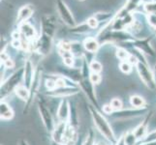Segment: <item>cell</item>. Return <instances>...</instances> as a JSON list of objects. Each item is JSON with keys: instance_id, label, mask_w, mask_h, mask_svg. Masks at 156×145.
<instances>
[{"instance_id": "17", "label": "cell", "mask_w": 156, "mask_h": 145, "mask_svg": "<svg viewBox=\"0 0 156 145\" xmlns=\"http://www.w3.org/2000/svg\"><path fill=\"white\" fill-rule=\"evenodd\" d=\"M0 109H1V118L4 120H9V119H12L13 116H14V112L13 109H11V106L2 102L1 105H0Z\"/></svg>"}, {"instance_id": "37", "label": "cell", "mask_w": 156, "mask_h": 145, "mask_svg": "<svg viewBox=\"0 0 156 145\" xmlns=\"http://www.w3.org/2000/svg\"><path fill=\"white\" fill-rule=\"evenodd\" d=\"M116 145H127L126 144V142H125V138H124V136H122L119 140H118V142L116 143Z\"/></svg>"}, {"instance_id": "40", "label": "cell", "mask_w": 156, "mask_h": 145, "mask_svg": "<svg viewBox=\"0 0 156 145\" xmlns=\"http://www.w3.org/2000/svg\"><path fill=\"white\" fill-rule=\"evenodd\" d=\"M153 76H154L155 81H156V66H155V68H154V73H153Z\"/></svg>"}, {"instance_id": "29", "label": "cell", "mask_w": 156, "mask_h": 145, "mask_svg": "<svg viewBox=\"0 0 156 145\" xmlns=\"http://www.w3.org/2000/svg\"><path fill=\"white\" fill-rule=\"evenodd\" d=\"M89 80L92 84H98L101 81V76L97 73H91L89 76Z\"/></svg>"}, {"instance_id": "3", "label": "cell", "mask_w": 156, "mask_h": 145, "mask_svg": "<svg viewBox=\"0 0 156 145\" xmlns=\"http://www.w3.org/2000/svg\"><path fill=\"white\" fill-rule=\"evenodd\" d=\"M137 70L138 73L141 77L142 80L144 81V83L147 85V86L152 91L156 90V81L153 74L151 73V71L149 70V68L147 67V65L146 63L143 62H138L137 64Z\"/></svg>"}, {"instance_id": "30", "label": "cell", "mask_w": 156, "mask_h": 145, "mask_svg": "<svg viewBox=\"0 0 156 145\" xmlns=\"http://www.w3.org/2000/svg\"><path fill=\"white\" fill-rule=\"evenodd\" d=\"M98 19H96L95 17H92V18H89L88 19H87V25L89 26L90 28H96L97 27V25H98Z\"/></svg>"}, {"instance_id": "6", "label": "cell", "mask_w": 156, "mask_h": 145, "mask_svg": "<svg viewBox=\"0 0 156 145\" xmlns=\"http://www.w3.org/2000/svg\"><path fill=\"white\" fill-rule=\"evenodd\" d=\"M52 46V41L51 37L43 33L42 37L38 40V42L36 43V47L38 48V52L41 54H48L51 51V48Z\"/></svg>"}, {"instance_id": "21", "label": "cell", "mask_w": 156, "mask_h": 145, "mask_svg": "<svg viewBox=\"0 0 156 145\" xmlns=\"http://www.w3.org/2000/svg\"><path fill=\"white\" fill-rule=\"evenodd\" d=\"M130 104L135 109H142V107H144V105H146V100L139 95H134L131 96L130 98Z\"/></svg>"}, {"instance_id": "13", "label": "cell", "mask_w": 156, "mask_h": 145, "mask_svg": "<svg viewBox=\"0 0 156 145\" xmlns=\"http://www.w3.org/2000/svg\"><path fill=\"white\" fill-rule=\"evenodd\" d=\"M82 88L84 91V93L87 95V97L90 99V101H92V103L97 105V101H96V97H95V92L93 89V85L91 83L89 79H84L83 81H82Z\"/></svg>"}, {"instance_id": "36", "label": "cell", "mask_w": 156, "mask_h": 145, "mask_svg": "<svg viewBox=\"0 0 156 145\" xmlns=\"http://www.w3.org/2000/svg\"><path fill=\"white\" fill-rule=\"evenodd\" d=\"M112 110H114V109H112V106H111L110 105H105V106L103 107V111L105 112V113H107V114H111Z\"/></svg>"}, {"instance_id": "23", "label": "cell", "mask_w": 156, "mask_h": 145, "mask_svg": "<svg viewBox=\"0 0 156 145\" xmlns=\"http://www.w3.org/2000/svg\"><path fill=\"white\" fill-rule=\"evenodd\" d=\"M110 105L112 106V109H114V110L119 111V110L122 109V107H123V103H122L121 99H119V98H114V99H112V100H111V102H110Z\"/></svg>"}, {"instance_id": "24", "label": "cell", "mask_w": 156, "mask_h": 145, "mask_svg": "<svg viewBox=\"0 0 156 145\" xmlns=\"http://www.w3.org/2000/svg\"><path fill=\"white\" fill-rule=\"evenodd\" d=\"M89 69L91 70V72L92 73H97L99 74L100 72H102V70H103V65L97 60H94L90 63L89 65Z\"/></svg>"}, {"instance_id": "38", "label": "cell", "mask_w": 156, "mask_h": 145, "mask_svg": "<svg viewBox=\"0 0 156 145\" xmlns=\"http://www.w3.org/2000/svg\"><path fill=\"white\" fill-rule=\"evenodd\" d=\"M19 145H28V143L26 140H24V139H21V140H20V142H19Z\"/></svg>"}, {"instance_id": "31", "label": "cell", "mask_w": 156, "mask_h": 145, "mask_svg": "<svg viewBox=\"0 0 156 145\" xmlns=\"http://www.w3.org/2000/svg\"><path fill=\"white\" fill-rule=\"evenodd\" d=\"M146 142H151V141H156V130L152 131L151 133H149L147 135L146 138H144Z\"/></svg>"}, {"instance_id": "25", "label": "cell", "mask_w": 156, "mask_h": 145, "mask_svg": "<svg viewBox=\"0 0 156 145\" xmlns=\"http://www.w3.org/2000/svg\"><path fill=\"white\" fill-rule=\"evenodd\" d=\"M144 10L148 15H156V2L152 1L144 4Z\"/></svg>"}, {"instance_id": "20", "label": "cell", "mask_w": 156, "mask_h": 145, "mask_svg": "<svg viewBox=\"0 0 156 145\" xmlns=\"http://www.w3.org/2000/svg\"><path fill=\"white\" fill-rule=\"evenodd\" d=\"M16 94L19 97L20 100L23 101H27L30 97V91L29 89L26 87V86H23V85H20L17 88H16Z\"/></svg>"}, {"instance_id": "28", "label": "cell", "mask_w": 156, "mask_h": 145, "mask_svg": "<svg viewBox=\"0 0 156 145\" xmlns=\"http://www.w3.org/2000/svg\"><path fill=\"white\" fill-rule=\"evenodd\" d=\"M124 138H125V142H126L127 145H134V143H135V140L137 139V137L135 136V135H134V133H126Z\"/></svg>"}, {"instance_id": "7", "label": "cell", "mask_w": 156, "mask_h": 145, "mask_svg": "<svg viewBox=\"0 0 156 145\" xmlns=\"http://www.w3.org/2000/svg\"><path fill=\"white\" fill-rule=\"evenodd\" d=\"M42 27L43 33L52 37L55 32V22L53 17H51V16H44L42 19Z\"/></svg>"}, {"instance_id": "14", "label": "cell", "mask_w": 156, "mask_h": 145, "mask_svg": "<svg viewBox=\"0 0 156 145\" xmlns=\"http://www.w3.org/2000/svg\"><path fill=\"white\" fill-rule=\"evenodd\" d=\"M70 110H71V109H70L68 102L66 100L62 101L61 104L59 105V106H58V109H57L58 118L61 121H65L66 122L67 119H68V117L70 116Z\"/></svg>"}, {"instance_id": "33", "label": "cell", "mask_w": 156, "mask_h": 145, "mask_svg": "<svg viewBox=\"0 0 156 145\" xmlns=\"http://www.w3.org/2000/svg\"><path fill=\"white\" fill-rule=\"evenodd\" d=\"M46 86L49 88L50 90H53L55 88H56V80L53 79H48L46 81Z\"/></svg>"}, {"instance_id": "12", "label": "cell", "mask_w": 156, "mask_h": 145, "mask_svg": "<svg viewBox=\"0 0 156 145\" xmlns=\"http://www.w3.org/2000/svg\"><path fill=\"white\" fill-rule=\"evenodd\" d=\"M33 8H32L30 5H24V6H23L18 13V22L20 24L23 22H25L26 20H27L31 16L32 14H33Z\"/></svg>"}, {"instance_id": "8", "label": "cell", "mask_w": 156, "mask_h": 145, "mask_svg": "<svg viewBox=\"0 0 156 145\" xmlns=\"http://www.w3.org/2000/svg\"><path fill=\"white\" fill-rule=\"evenodd\" d=\"M67 127V123L65 121H61L59 124L56 125V127H55V130L52 131V138L57 144L63 143V139L64 136H65Z\"/></svg>"}, {"instance_id": "15", "label": "cell", "mask_w": 156, "mask_h": 145, "mask_svg": "<svg viewBox=\"0 0 156 145\" xmlns=\"http://www.w3.org/2000/svg\"><path fill=\"white\" fill-rule=\"evenodd\" d=\"M148 121H149V116L147 118L146 120L144 121V123H142V124H140L136 129L135 131H134V135H135V136L137 138H143L144 136H147V124H148Z\"/></svg>"}, {"instance_id": "32", "label": "cell", "mask_w": 156, "mask_h": 145, "mask_svg": "<svg viewBox=\"0 0 156 145\" xmlns=\"http://www.w3.org/2000/svg\"><path fill=\"white\" fill-rule=\"evenodd\" d=\"M94 137H93V132L89 131L88 135L87 136V139H85V142L83 143V145H94Z\"/></svg>"}, {"instance_id": "9", "label": "cell", "mask_w": 156, "mask_h": 145, "mask_svg": "<svg viewBox=\"0 0 156 145\" xmlns=\"http://www.w3.org/2000/svg\"><path fill=\"white\" fill-rule=\"evenodd\" d=\"M78 139V132L73 126H68L63 139V145H75Z\"/></svg>"}, {"instance_id": "5", "label": "cell", "mask_w": 156, "mask_h": 145, "mask_svg": "<svg viewBox=\"0 0 156 145\" xmlns=\"http://www.w3.org/2000/svg\"><path fill=\"white\" fill-rule=\"evenodd\" d=\"M38 106H39V111H40V115L42 118L43 124H44V126L46 127L48 131L52 132L55 130V124H53V119L51 114V111L44 104H42V103H39Z\"/></svg>"}, {"instance_id": "2", "label": "cell", "mask_w": 156, "mask_h": 145, "mask_svg": "<svg viewBox=\"0 0 156 145\" xmlns=\"http://www.w3.org/2000/svg\"><path fill=\"white\" fill-rule=\"evenodd\" d=\"M23 77H24V68H20L8 78L7 81L1 87V97L8 95L14 89L16 90V88L20 86V82L21 81Z\"/></svg>"}, {"instance_id": "1", "label": "cell", "mask_w": 156, "mask_h": 145, "mask_svg": "<svg viewBox=\"0 0 156 145\" xmlns=\"http://www.w3.org/2000/svg\"><path fill=\"white\" fill-rule=\"evenodd\" d=\"M89 109L91 112V116H92L93 122H94L96 128L98 129V131L108 139V140L114 141L115 140L114 131H112V127L109 125V123H108V121L106 120V118L104 116H102L97 110L93 109L92 106H90Z\"/></svg>"}, {"instance_id": "11", "label": "cell", "mask_w": 156, "mask_h": 145, "mask_svg": "<svg viewBox=\"0 0 156 145\" xmlns=\"http://www.w3.org/2000/svg\"><path fill=\"white\" fill-rule=\"evenodd\" d=\"M20 34L23 37H25L27 40L35 39V37H36L35 29L30 23L27 22V21H25V22H23V23L20 24Z\"/></svg>"}, {"instance_id": "41", "label": "cell", "mask_w": 156, "mask_h": 145, "mask_svg": "<svg viewBox=\"0 0 156 145\" xmlns=\"http://www.w3.org/2000/svg\"><path fill=\"white\" fill-rule=\"evenodd\" d=\"M97 145H105V144H102V143H99V144H97Z\"/></svg>"}, {"instance_id": "4", "label": "cell", "mask_w": 156, "mask_h": 145, "mask_svg": "<svg viewBox=\"0 0 156 145\" xmlns=\"http://www.w3.org/2000/svg\"><path fill=\"white\" fill-rule=\"evenodd\" d=\"M56 8L57 12L60 16L61 19L69 26H75L76 22H75V19L71 13V11L67 7L66 3L63 0H56Z\"/></svg>"}, {"instance_id": "19", "label": "cell", "mask_w": 156, "mask_h": 145, "mask_svg": "<svg viewBox=\"0 0 156 145\" xmlns=\"http://www.w3.org/2000/svg\"><path fill=\"white\" fill-rule=\"evenodd\" d=\"M141 3H143L142 0H127V2L124 8L122 9V11L126 14H130L133 11H135Z\"/></svg>"}, {"instance_id": "18", "label": "cell", "mask_w": 156, "mask_h": 145, "mask_svg": "<svg viewBox=\"0 0 156 145\" xmlns=\"http://www.w3.org/2000/svg\"><path fill=\"white\" fill-rule=\"evenodd\" d=\"M137 47L139 48L140 51H144L146 53H148V54H150V55H154V50L148 43V40L139 41L137 43Z\"/></svg>"}, {"instance_id": "35", "label": "cell", "mask_w": 156, "mask_h": 145, "mask_svg": "<svg viewBox=\"0 0 156 145\" xmlns=\"http://www.w3.org/2000/svg\"><path fill=\"white\" fill-rule=\"evenodd\" d=\"M3 65L6 67V68L10 69V68H13L14 67V62H13V60H11V59L9 58V59H7V60L3 61Z\"/></svg>"}, {"instance_id": "39", "label": "cell", "mask_w": 156, "mask_h": 145, "mask_svg": "<svg viewBox=\"0 0 156 145\" xmlns=\"http://www.w3.org/2000/svg\"><path fill=\"white\" fill-rule=\"evenodd\" d=\"M144 145H156V141H151V142H146Z\"/></svg>"}, {"instance_id": "16", "label": "cell", "mask_w": 156, "mask_h": 145, "mask_svg": "<svg viewBox=\"0 0 156 145\" xmlns=\"http://www.w3.org/2000/svg\"><path fill=\"white\" fill-rule=\"evenodd\" d=\"M99 43L94 38H87L83 42V47L85 50H87L91 53H94L98 50L99 48Z\"/></svg>"}, {"instance_id": "10", "label": "cell", "mask_w": 156, "mask_h": 145, "mask_svg": "<svg viewBox=\"0 0 156 145\" xmlns=\"http://www.w3.org/2000/svg\"><path fill=\"white\" fill-rule=\"evenodd\" d=\"M34 71H33V65H32L31 61H27L25 63L24 66V81L25 86L28 89L32 86V83L34 81Z\"/></svg>"}, {"instance_id": "22", "label": "cell", "mask_w": 156, "mask_h": 145, "mask_svg": "<svg viewBox=\"0 0 156 145\" xmlns=\"http://www.w3.org/2000/svg\"><path fill=\"white\" fill-rule=\"evenodd\" d=\"M142 113L141 110H138V109H136L135 110H126V111H120L117 112V117L118 118H123V119H125V118H129V117H134V116H137V115H140Z\"/></svg>"}, {"instance_id": "34", "label": "cell", "mask_w": 156, "mask_h": 145, "mask_svg": "<svg viewBox=\"0 0 156 145\" xmlns=\"http://www.w3.org/2000/svg\"><path fill=\"white\" fill-rule=\"evenodd\" d=\"M149 24L156 29V15H148Z\"/></svg>"}, {"instance_id": "26", "label": "cell", "mask_w": 156, "mask_h": 145, "mask_svg": "<svg viewBox=\"0 0 156 145\" xmlns=\"http://www.w3.org/2000/svg\"><path fill=\"white\" fill-rule=\"evenodd\" d=\"M119 69L122 73L124 74H129L132 71V64L129 63L128 61H122L119 65Z\"/></svg>"}, {"instance_id": "27", "label": "cell", "mask_w": 156, "mask_h": 145, "mask_svg": "<svg viewBox=\"0 0 156 145\" xmlns=\"http://www.w3.org/2000/svg\"><path fill=\"white\" fill-rule=\"evenodd\" d=\"M116 56L120 59L121 61H127L129 57H130V54L123 48H118L116 51Z\"/></svg>"}]
</instances>
